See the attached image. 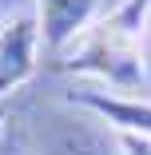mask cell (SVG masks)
Wrapping results in <instances>:
<instances>
[{
    "mask_svg": "<svg viewBox=\"0 0 151 155\" xmlns=\"http://www.w3.org/2000/svg\"><path fill=\"white\" fill-rule=\"evenodd\" d=\"M151 0H123L107 20L87 24L76 36L72 60H60L64 72H92L115 87H135L151 56Z\"/></svg>",
    "mask_w": 151,
    "mask_h": 155,
    "instance_id": "obj_1",
    "label": "cell"
},
{
    "mask_svg": "<svg viewBox=\"0 0 151 155\" xmlns=\"http://www.w3.org/2000/svg\"><path fill=\"white\" fill-rule=\"evenodd\" d=\"M40 56V24L36 16H16L0 28V96L20 87L36 72Z\"/></svg>",
    "mask_w": 151,
    "mask_h": 155,
    "instance_id": "obj_2",
    "label": "cell"
},
{
    "mask_svg": "<svg viewBox=\"0 0 151 155\" xmlns=\"http://www.w3.org/2000/svg\"><path fill=\"white\" fill-rule=\"evenodd\" d=\"M96 16V0H36L40 44L48 52H64Z\"/></svg>",
    "mask_w": 151,
    "mask_h": 155,
    "instance_id": "obj_3",
    "label": "cell"
},
{
    "mask_svg": "<svg viewBox=\"0 0 151 155\" xmlns=\"http://www.w3.org/2000/svg\"><path fill=\"white\" fill-rule=\"evenodd\" d=\"M72 104H84V107L100 111L107 123H115L119 131L151 139V104L123 100V96H103V91H72Z\"/></svg>",
    "mask_w": 151,
    "mask_h": 155,
    "instance_id": "obj_4",
    "label": "cell"
},
{
    "mask_svg": "<svg viewBox=\"0 0 151 155\" xmlns=\"http://www.w3.org/2000/svg\"><path fill=\"white\" fill-rule=\"evenodd\" d=\"M119 147H123V155H151V139L131 131H119Z\"/></svg>",
    "mask_w": 151,
    "mask_h": 155,
    "instance_id": "obj_5",
    "label": "cell"
},
{
    "mask_svg": "<svg viewBox=\"0 0 151 155\" xmlns=\"http://www.w3.org/2000/svg\"><path fill=\"white\" fill-rule=\"evenodd\" d=\"M8 4H12V0H0V20H4V12H8Z\"/></svg>",
    "mask_w": 151,
    "mask_h": 155,
    "instance_id": "obj_6",
    "label": "cell"
},
{
    "mask_svg": "<svg viewBox=\"0 0 151 155\" xmlns=\"http://www.w3.org/2000/svg\"><path fill=\"white\" fill-rule=\"evenodd\" d=\"M0 127H4V115H0Z\"/></svg>",
    "mask_w": 151,
    "mask_h": 155,
    "instance_id": "obj_7",
    "label": "cell"
},
{
    "mask_svg": "<svg viewBox=\"0 0 151 155\" xmlns=\"http://www.w3.org/2000/svg\"><path fill=\"white\" fill-rule=\"evenodd\" d=\"M147 64H151V56H147Z\"/></svg>",
    "mask_w": 151,
    "mask_h": 155,
    "instance_id": "obj_8",
    "label": "cell"
}]
</instances>
